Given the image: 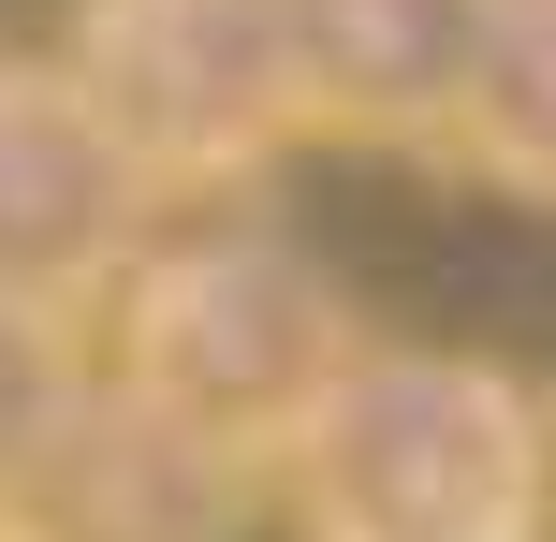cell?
I'll return each instance as SVG.
<instances>
[{
	"mask_svg": "<svg viewBox=\"0 0 556 542\" xmlns=\"http://www.w3.org/2000/svg\"><path fill=\"white\" fill-rule=\"evenodd\" d=\"M307 542H542L556 426L483 352H366L323 426L278 455Z\"/></svg>",
	"mask_w": 556,
	"mask_h": 542,
	"instance_id": "obj_2",
	"label": "cell"
},
{
	"mask_svg": "<svg viewBox=\"0 0 556 542\" xmlns=\"http://www.w3.org/2000/svg\"><path fill=\"white\" fill-rule=\"evenodd\" d=\"M235 514H250V469L191 455L132 396H88L45 484L15 499V542H235Z\"/></svg>",
	"mask_w": 556,
	"mask_h": 542,
	"instance_id": "obj_6",
	"label": "cell"
},
{
	"mask_svg": "<svg viewBox=\"0 0 556 542\" xmlns=\"http://www.w3.org/2000/svg\"><path fill=\"white\" fill-rule=\"evenodd\" d=\"M74 411H88V352H74V323L0 293V528H15L29 484H45V455L74 440Z\"/></svg>",
	"mask_w": 556,
	"mask_h": 542,
	"instance_id": "obj_8",
	"label": "cell"
},
{
	"mask_svg": "<svg viewBox=\"0 0 556 542\" xmlns=\"http://www.w3.org/2000/svg\"><path fill=\"white\" fill-rule=\"evenodd\" d=\"M352 367V293L293 235H176L117 279V396L220 469H278Z\"/></svg>",
	"mask_w": 556,
	"mask_h": 542,
	"instance_id": "obj_1",
	"label": "cell"
},
{
	"mask_svg": "<svg viewBox=\"0 0 556 542\" xmlns=\"http://www.w3.org/2000/svg\"><path fill=\"white\" fill-rule=\"evenodd\" d=\"M483 29L498 0H278L307 133H366V147H454Z\"/></svg>",
	"mask_w": 556,
	"mask_h": 542,
	"instance_id": "obj_5",
	"label": "cell"
},
{
	"mask_svg": "<svg viewBox=\"0 0 556 542\" xmlns=\"http://www.w3.org/2000/svg\"><path fill=\"white\" fill-rule=\"evenodd\" d=\"M147 264V176L74 103L59 59H0V293L74 323Z\"/></svg>",
	"mask_w": 556,
	"mask_h": 542,
	"instance_id": "obj_4",
	"label": "cell"
},
{
	"mask_svg": "<svg viewBox=\"0 0 556 542\" xmlns=\"http://www.w3.org/2000/svg\"><path fill=\"white\" fill-rule=\"evenodd\" d=\"M0 542H15V528H0Z\"/></svg>",
	"mask_w": 556,
	"mask_h": 542,
	"instance_id": "obj_9",
	"label": "cell"
},
{
	"mask_svg": "<svg viewBox=\"0 0 556 542\" xmlns=\"http://www.w3.org/2000/svg\"><path fill=\"white\" fill-rule=\"evenodd\" d=\"M59 74L117 133V162L147 176V205L162 191H235V176H264L307 133L278 0H74Z\"/></svg>",
	"mask_w": 556,
	"mask_h": 542,
	"instance_id": "obj_3",
	"label": "cell"
},
{
	"mask_svg": "<svg viewBox=\"0 0 556 542\" xmlns=\"http://www.w3.org/2000/svg\"><path fill=\"white\" fill-rule=\"evenodd\" d=\"M454 147H469L498 191L556 205V0H498V29H483V74H469V117H454Z\"/></svg>",
	"mask_w": 556,
	"mask_h": 542,
	"instance_id": "obj_7",
	"label": "cell"
}]
</instances>
